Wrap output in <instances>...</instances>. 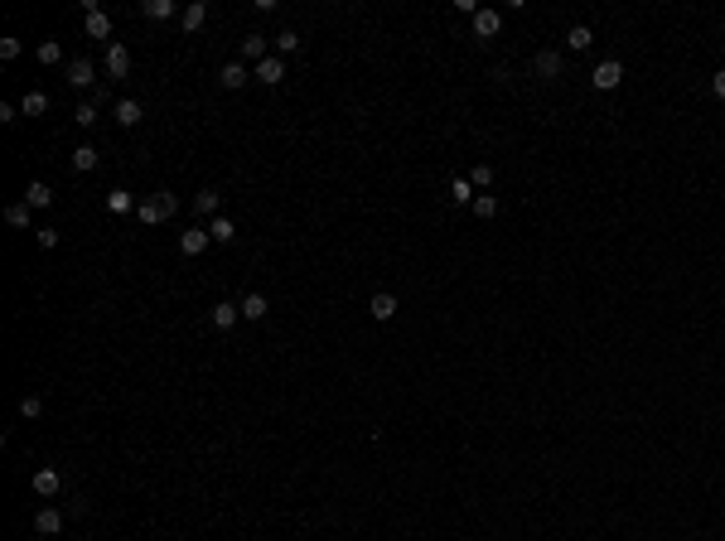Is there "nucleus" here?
Segmentation results:
<instances>
[{"label":"nucleus","instance_id":"nucleus-19","mask_svg":"<svg viewBox=\"0 0 725 541\" xmlns=\"http://www.w3.org/2000/svg\"><path fill=\"white\" fill-rule=\"evenodd\" d=\"M208 237H213V242H223V246H227V242H232V237H237V227H232V217H223V213H218L213 222H208Z\"/></svg>","mask_w":725,"mask_h":541},{"label":"nucleus","instance_id":"nucleus-25","mask_svg":"<svg viewBox=\"0 0 725 541\" xmlns=\"http://www.w3.org/2000/svg\"><path fill=\"white\" fill-rule=\"evenodd\" d=\"M20 111H25V116H44V111H49V97H44V92H25Z\"/></svg>","mask_w":725,"mask_h":541},{"label":"nucleus","instance_id":"nucleus-29","mask_svg":"<svg viewBox=\"0 0 725 541\" xmlns=\"http://www.w3.org/2000/svg\"><path fill=\"white\" fill-rule=\"evenodd\" d=\"M247 82V68L242 63H223V87H242Z\"/></svg>","mask_w":725,"mask_h":541},{"label":"nucleus","instance_id":"nucleus-35","mask_svg":"<svg viewBox=\"0 0 725 541\" xmlns=\"http://www.w3.org/2000/svg\"><path fill=\"white\" fill-rule=\"evenodd\" d=\"M39 246L54 251V246H58V227H39Z\"/></svg>","mask_w":725,"mask_h":541},{"label":"nucleus","instance_id":"nucleus-17","mask_svg":"<svg viewBox=\"0 0 725 541\" xmlns=\"http://www.w3.org/2000/svg\"><path fill=\"white\" fill-rule=\"evenodd\" d=\"M266 309H271V304H266L262 290H252V295L242 300V319H266Z\"/></svg>","mask_w":725,"mask_h":541},{"label":"nucleus","instance_id":"nucleus-21","mask_svg":"<svg viewBox=\"0 0 725 541\" xmlns=\"http://www.w3.org/2000/svg\"><path fill=\"white\" fill-rule=\"evenodd\" d=\"M566 39H571V49H575V54H585V49H590V44H595L590 25H571V34H566Z\"/></svg>","mask_w":725,"mask_h":541},{"label":"nucleus","instance_id":"nucleus-28","mask_svg":"<svg viewBox=\"0 0 725 541\" xmlns=\"http://www.w3.org/2000/svg\"><path fill=\"white\" fill-rule=\"evenodd\" d=\"M20 416H25V421H39V416H44V397H34V392L20 397Z\"/></svg>","mask_w":725,"mask_h":541},{"label":"nucleus","instance_id":"nucleus-24","mask_svg":"<svg viewBox=\"0 0 725 541\" xmlns=\"http://www.w3.org/2000/svg\"><path fill=\"white\" fill-rule=\"evenodd\" d=\"M73 169H82V174L97 169V145H78V150H73Z\"/></svg>","mask_w":725,"mask_h":541},{"label":"nucleus","instance_id":"nucleus-1","mask_svg":"<svg viewBox=\"0 0 725 541\" xmlns=\"http://www.w3.org/2000/svg\"><path fill=\"white\" fill-rule=\"evenodd\" d=\"M174 213H179V193H169V189H160V193H150V198L135 203V217L145 227H155V222H164V217H174Z\"/></svg>","mask_w":725,"mask_h":541},{"label":"nucleus","instance_id":"nucleus-30","mask_svg":"<svg viewBox=\"0 0 725 541\" xmlns=\"http://www.w3.org/2000/svg\"><path fill=\"white\" fill-rule=\"evenodd\" d=\"M493 213H498V198L493 193H479L474 198V217H493Z\"/></svg>","mask_w":725,"mask_h":541},{"label":"nucleus","instance_id":"nucleus-20","mask_svg":"<svg viewBox=\"0 0 725 541\" xmlns=\"http://www.w3.org/2000/svg\"><path fill=\"white\" fill-rule=\"evenodd\" d=\"M25 203H29V208H49V203H54V189L34 179V184H29V189H25Z\"/></svg>","mask_w":725,"mask_h":541},{"label":"nucleus","instance_id":"nucleus-7","mask_svg":"<svg viewBox=\"0 0 725 541\" xmlns=\"http://www.w3.org/2000/svg\"><path fill=\"white\" fill-rule=\"evenodd\" d=\"M368 314H373L377 324H387V319L397 314V295H392V290H377V295L368 300Z\"/></svg>","mask_w":725,"mask_h":541},{"label":"nucleus","instance_id":"nucleus-34","mask_svg":"<svg viewBox=\"0 0 725 541\" xmlns=\"http://www.w3.org/2000/svg\"><path fill=\"white\" fill-rule=\"evenodd\" d=\"M469 184H474V189H488V184H493V169H488V164H474Z\"/></svg>","mask_w":725,"mask_h":541},{"label":"nucleus","instance_id":"nucleus-22","mask_svg":"<svg viewBox=\"0 0 725 541\" xmlns=\"http://www.w3.org/2000/svg\"><path fill=\"white\" fill-rule=\"evenodd\" d=\"M179 20H184V29L193 34V29H203V20H208V10H203V5L193 0V5H184V15H179Z\"/></svg>","mask_w":725,"mask_h":541},{"label":"nucleus","instance_id":"nucleus-11","mask_svg":"<svg viewBox=\"0 0 725 541\" xmlns=\"http://www.w3.org/2000/svg\"><path fill=\"white\" fill-rule=\"evenodd\" d=\"M107 73L111 78H126V73H131V54H126L121 44H107Z\"/></svg>","mask_w":725,"mask_h":541},{"label":"nucleus","instance_id":"nucleus-14","mask_svg":"<svg viewBox=\"0 0 725 541\" xmlns=\"http://www.w3.org/2000/svg\"><path fill=\"white\" fill-rule=\"evenodd\" d=\"M193 208H198V213L213 222L218 208H223V193H218V189H198V193H193Z\"/></svg>","mask_w":725,"mask_h":541},{"label":"nucleus","instance_id":"nucleus-6","mask_svg":"<svg viewBox=\"0 0 725 541\" xmlns=\"http://www.w3.org/2000/svg\"><path fill=\"white\" fill-rule=\"evenodd\" d=\"M29 488H34L39 498H58V488H63V479H58V469H34V479H29Z\"/></svg>","mask_w":725,"mask_h":541},{"label":"nucleus","instance_id":"nucleus-16","mask_svg":"<svg viewBox=\"0 0 725 541\" xmlns=\"http://www.w3.org/2000/svg\"><path fill=\"white\" fill-rule=\"evenodd\" d=\"M140 10H145V20H169V15H184L174 0H145Z\"/></svg>","mask_w":725,"mask_h":541},{"label":"nucleus","instance_id":"nucleus-33","mask_svg":"<svg viewBox=\"0 0 725 541\" xmlns=\"http://www.w3.org/2000/svg\"><path fill=\"white\" fill-rule=\"evenodd\" d=\"M450 193H455V203H474V198H479L469 179H455V189H450Z\"/></svg>","mask_w":725,"mask_h":541},{"label":"nucleus","instance_id":"nucleus-31","mask_svg":"<svg viewBox=\"0 0 725 541\" xmlns=\"http://www.w3.org/2000/svg\"><path fill=\"white\" fill-rule=\"evenodd\" d=\"M276 49H281V54H296V49H300V34H296V29H281V34H276Z\"/></svg>","mask_w":725,"mask_h":541},{"label":"nucleus","instance_id":"nucleus-32","mask_svg":"<svg viewBox=\"0 0 725 541\" xmlns=\"http://www.w3.org/2000/svg\"><path fill=\"white\" fill-rule=\"evenodd\" d=\"M73 121H78V126H97V102H82V107L73 111Z\"/></svg>","mask_w":725,"mask_h":541},{"label":"nucleus","instance_id":"nucleus-37","mask_svg":"<svg viewBox=\"0 0 725 541\" xmlns=\"http://www.w3.org/2000/svg\"><path fill=\"white\" fill-rule=\"evenodd\" d=\"M711 92H716V97L725 102V73H716V78H711Z\"/></svg>","mask_w":725,"mask_h":541},{"label":"nucleus","instance_id":"nucleus-27","mask_svg":"<svg viewBox=\"0 0 725 541\" xmlns=\"http://www.w3.org/2000/svg\"><path fill=\"white\" fill-rule=\"evenodd\" d=\"M5 222H10V227H29V203H25V198L5 208Z\"/></svg>","mask_w":725,"mask_h":541},{"label":"nucleus","instance_id":"nucleus-4","mask_svg":"<svg viewBox=\"0 0 725 541\" xmlns=\"http://www.w3.org/2000/svg\"><path fill=\"white\" fill-rule=\"evenodd\" d=\"M34 532L39 537H58L63 532V508H39L34 513Z\"/></svg>","mask_w":725,"mask_h":541},{"label":"nucleus","instance_id":"nucleus-10","mask_svg":"<svg viewBox=\"0 0 725 541\" xmlns=\"http://www.w3.org/2000/svg\"><path fill=\"white\" fill-rule=\"evenodd\" d=\"M252 78H262V82H266V87H276V82L286 78V63H281V54H271V58H262V63H257V73H252Z\"/></svg>","mask_w":725,"mask_h":541},{"label":"nucleus","instance_id":"nucleus-9","mask_svg":"<svg viewBox=\"0 0 725 541\" xmlns=\"http://www.w3.org/2000/svg\"><path fill=\"white\" fill-rule=\"evenodd\" d=\"M82 29H87V39H111V15L107 10H87Z\"/></svg>","mask_w":725,"mask_h":541},{"label":"nucleus","instance_id":"nucleus-13","mask_svg":"<svg viewBox=\"0 0 725 541\" xmlns=\"http://www.w3.org/2000/svg\"><path fill=\"white\" fill-rule=\"evenodd\" d=\"M208 319H213V329H223V334H227V329L242 319V304H227V300H223V304H213V314H208Z\"/></svg>","mask_w":725,"mask_h":541},{"label":"nucleus","instance_id":"nucleus-3","mask_svg":"<svg viewBox=\"0 0 725 541\" xmlns=\"http://www.w3.org/2000/svg\"><path fill=\"white\" fill-rule=\"evenodd\" d=\"M561 68H566V58L556 54V49H541V54L532 58V73H537V78H561Z\"/></svg>","mask_w":725,"mask_h":541},{"label":"nucleus","instance_id":"nucleus-15","mask_svg":"<svg viewBox=\"0 0 725 541\" xmlns=\"http://www.w3.org/2000/svg\"><path fill=\"white\" fill-rule=\"evenodd\" d=\"M140 116H145V111H140L135 97H121V102H116V126H140Z\"/></svg>","mask_w":725,"mask_h":541},{"label":"nucleus","instance_id":"nucleus-18","mask_svg":"<svg viewBox=\"0 0 725 541\" xmlns=\"http://www.w3.org/2000/svg\"><path fill=\"white\" fill-rule=\"evenodd\" d=\"M242 58H247V63H262V58H271V54H266V39H262V34H247V39H242Z\"/></svg>","mask_w":725,"mask_h":541},{"label":"nucleus","instance_id":"nucleus-23","mask_svg":"<svg viewBox=\"0 0 725 541\" xmlns=\"http://www.w3.org/2000/svg\"><path fill=\"white\" fill-rule=\"evenodd\" d=\"M39 63H44V68L63 63V44H58V39H44V44H39Z\"/></svg>","mask_w":725,"mask_h":541},{"label":"nucleus","instance_id":"nucleus-26","mask_svg":"<svg viewBox=\"0 0 725 541\" xmlns=\"http://www.w3.org/2000/svg\"><path fill=\"white\" fill-rule=\"evenodd\" d=\"M107 208L111 213H135V198L126 189H116V193H107Z\"/></svg>","mask_w":725,"mask_h":541},{"label":"nucleus","instance_id":"nucleus-36","mask_svg":"<svg viewBox=\"0 0 725 541\" xmlns=\"http://www.w3.org/2000/svg\"><path fill=\"white\" fill-rule=\"evenodd\" d=\"M20 49H25L20 39H0V58H20Z\"/></svg>","mask_w":725,"mask_h":541},{"label":"nucleus","instance_id":"nucleus-2","mask_svg":"<svg viewBox=\"0 0 725 541\" xmlns=\"http://www.w3.org/2000/svg\"><path fill=\"white\" fill-rule=\"evenodd\" d=\"M590 82L600 87V92H614L619 82H624V63H619V58H605V63H595Z\"/></svg>","mask_w":725,"mask_h":541},{"label":"nucleus","instance_id":"nucleus-5","mask_svg":"<svg viewBox=\"0 0 725 541\" xmlns=\"http://www.w3.org/2000/svg\"><path fill=\"white\" fill-rule=\"evenodd\" d=\"M498 29H503V15H498L493 5H479V15H474V34H479V39H493Z\"/></svg>","mask_w":725,"mask_h":541},{"label":"nucleus","instance_id":"nucleus-8","mask_svg":"<svg viewBox=\"0 0 725 541\" xmlns=\"http://www.w3.org/2000/svg\"><path fill=\"white\" fill-rule=\"evenodd\" d=\"M208 242H213V237H208V227H189L184 237H179V251H184V256H203V251H208Z\"/></svg>","mask_w":725,"mask_h":541},{"label":"nucleus","instance_id":"nucleus-12","mask_svg":"<svg viewBox=\"0 0 725 541\" xmlns=\"http://www.w3.org/2000/svg\"><path fill=\"white\" fill-rule=\"evenodd\" d=\"M68 82H73V87H92V82H97V68H92L87 58H73V63H68Z\"/></svg>","mask_w":725,"mask_h":541}]
</instances>
